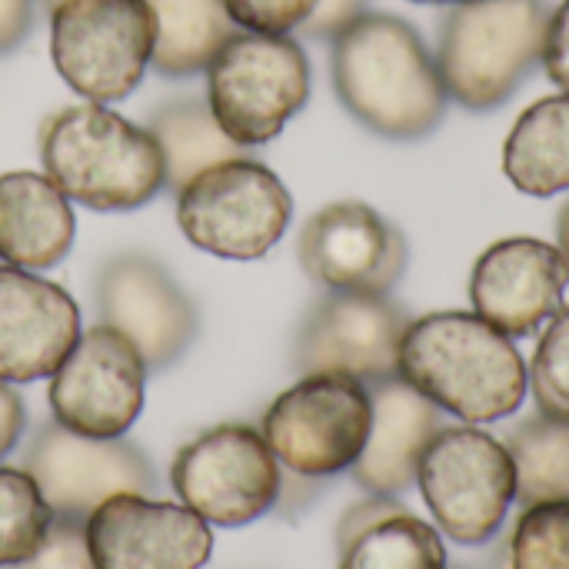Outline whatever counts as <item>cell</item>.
Returning <instances> with one entry per match:
<instances>
[{
	"mask_svg": "<svg viewBox=\"0 0 569 569\" xmlns=\"http://www.w3.org/2000/svg\"><path fill=\"white\" fill-rule=\"evenodd\" d=\"M397 373L463 423H493L517 413L530 387L513 337L460 310L410 320Z\"/></svg>",
	"mask_w": 569,
	"mask_h": 569,
	"instance_id": "7a4b0ae2",
	"label": "cell"
},
{
	"mask_svg": "<svg viewBox=\"0 0 569 569\" xmlns=\"http://www.w3.org/2000/svg\"><path fill=\"white\" fill-rule=\"evenodd\" d=\"M340 103L387 140H423L447 113V87L420 30L393 13H363L333 37Z\"/></svg>",
	"mask_w": 569,
	"mask_h": 569,
	"instance_id": "6da1fadb",
	"label": "cell"
},
{
	"mask_svg": "<svg viewBox=\"0 0 569 569\" xmlns=\"http://www.w3.org/2000/svg\"><path fill=\"white\" fill-rule=\"evenodd\" d=\"M53 510L27 470L0 467V569L30 560L53 527Z\"/></svg>",
	"mask_w": 569,
	"mask_h": 569,
	"instance_id": "484cf974",
	"label": "cell"
},
{
	"mask_svg": "<svg viewBox=\"0 0 569 569\" xmlns=\"http://www.w3.org/2000/svg\"><path fill=\"white\" fill-rule=\"evenodd\" d=\"M3 569H97L90 560V550H87L83 520L57 517L47 540L40 543V550L30 560Z\"/></svg>",
	"mask_w": 569,
	"mask_h": 569,
	"instance_id": "f546056e",
	"label": "cell"
},
{
	"mask_svg": "<svg viewBox=\"0 0 569 569\" xmlns=\"http://www.w3.org/2000/svg\"><path fill=\"white\" fill-rule=\"evenodd\" d=\"M157 17L147 0H60L50 7V60L90 103L130 97L153 57Z\"/></svg>",
	"mask_w": 569,
	"mask_h": 569,
	"instance_id": "8992f818",
	"label": "cell"
},
{
	"mask_svg": "<svg viewBox=\"0 0 569 569\" xmlns=\"http://www.w3.org/2000/svg\"><path fill=\"white\" fill-rule=\"evenodd\" d=\"M23 470L40 487L53 517L87 520L107 497L150 493L153 467L127 440H93L70 433L57 420L40 427L23 453Z\"/></svg>",
	"mask_w": 569,
	"mask_h": 569,
	"instance_id": "7c38bea8",
	"label": "cell"
},
{
	"mask_svg": "<svg viewBox=\"0 0 569 569\" xmlns=\"http://www.w3.org/2000/svg\"><path fill=\"white\" fill-rule=\"evenodd\" d=\"M547 23L550 10L543 0L453 3L437 37L447 97L467 110L507 103L543 57Z\"/></svg>",
	"mask_w": 569,
	"mask_h": 569,
	"instance_id": "277c9868",
	"label": "cell"
},
{
	"mask_svg": "<svg viewBox=\"0 0 569 569\" xmlns=\"http://www.w3.org/2000/svg\"><path fill=\"white\" fill-rule=\"evenodd\" d=\"M147 363L113 327L80 333L63 363L50 373V413L60 427L93 440L123 437L143 410Z\"/></svg>",
	"mask_w": 569,
	"mask_h": 569,
	"instance_id": "8fae6325",
	"label": "cell"
},
{
	"mask_svg": "<svg viewBox=\"0 0 569 569\" xmlns=\"http://www.w3.org/2000/svg\"><path fill=\"white\" fill-rule=\"evenodd\" d=\"M27 413H23V400L17 397V390L10 383L0 380V460L17 447L20 433H23Z\"/></svg>",
	"mask_w": 569,
	"mask_h": 569,
	"instance_id": "e575fe53",
	"label": "cell"
},
{
	"mask_svg": "<svg viewBox=\"0 0 569 569\" xmlns=\"http://www.w3.org/2000/svg\"><path fill=\"white\" fill-rule=\"evenodd\" d=\"M40 163L67 200L103 213L137 210L167 187L157 137L103 103L50 113L40 127Z\"/></svg>",
	"mask_w": 569,
	"mask_h": 569,
	"instance_id": "3957f363",
	"label": "cell"
},
{
	"mask_svg": "<svg viewBox=\"0 0 569 569\" xmlns=\"http://www.w3.org/2000/svg\"><path fill=\"white\" fill-rule=\"evenodd\" d=\"M507 569H569V500L523 510L507 543Z\"/></svg>",
	"mask_w": 569,
	"mask_h": 569,
	"instance_id": "4316f807",
	"label": "cell"
},
{
	"mask_svg": "<svg viewBox=\"0 0 569 569\" xmlns=\"http://www.w3.org/2000/svg\"><path fill=\"white\" fill-rule=\"evenodd\" d=\"M170 483L183 507L213 527H243L280 500V460L263 433L247 423H223L173 457Z\"/></svg>",
	"mask_w": 569,
	"mask_h": 569,
	"instance_id": "30bf717a",
	"label": "cell"
},
{
	"mask_svg": "<svg viewBox=\"0 0 569 569\" xmlns=\"http://www.w3.org/2000/svg\"><path fill=\"white\" fill-rule=\"evenodd\" d=\"M100 323L120 330L143 357L147 370L177 363L200 327L193 300L153 257L120 253L97 277Z\"/></svg>",
	"mask_w": 569,
	"mask_h": 569,
	"instance_id": "2e32d148",
	"label": "cell"
},
{
	"mask_svg": "<svg viewBox=\"0 0 569 569\" xmlns=\"http://www.w3.org/2000/svg\"><path fill=\"white\" fill-rule=\"evenodd\" d=\"M310 97V60L290 33L237 30L207 67V107L240 147L280 137Z\"/></svg>",
	"mask_w": 569,
	"mask_h": 569,
	"instance_id": "5b68a950",
	"label": "cell"
},
{
	"mask_svg": "<svg viewBox=\"0 0 569 569\" xmlns=\"http://www.w3.org/2000/svg\"><path fill=\"white\" fill-rule=\"evenodd\" d=\"M293 217V200L283 180L250 157H230L177 193V223L183 237L213 257L257 260L270 253Z\"/></svg>",
	"mask_w": 569,
	"mask_h": 569,
	"instance_id": "52a82bcc",
	"label": "cell"
},
{
	"mask_svg": "<svg viewBox=\"0 0 569 569\" xmlns=\"http://www.w3.org/2000/svg\"><path fill=\"white\" fill-rule=\"evenodd\" d=\"M417 3H470V0H417Z\"/></svg>",
	"mask_w": 569,
	"mask_h": 569,
	"instance_id": "8d00e7d4",
	"label": "cell"
},
{
	"mask_svg": "<svg viewBox=\"0 0 569 569\" xmlns=\"http://www.w3.org/2000/svg\"><path fill=\"white\" fill-rule=\"evenodd\" d=\"M530 387L540 413L569 423V303L553 313L537 343L530 363Z\"/></svg>",
	"mask_w": 569,
	"mask_h": 569,
	"instance_id": "83f0119b",
	"label": "cell"
},
{
	"mask_svg": "<svg viewBox=\"0 0 569 569\" xmlns=\"http://www.w3.org/2000/svg\"><path fill=\"white\" fill-rule=\"evenodd\" d=\"M57 3H60V0H43V7H47V10H50V7H57Z\"/></svg>",
	"mask_w": 569,
	"mask_h": 569,
	"instance_id": "74e56055",
	"label": "cell"
},
{
	"mask_svg": "<svg viewBox=\"0 0 569 569\" xmlns=\"http://www.w3.org/2000/svg\"><path fill=\"white\" fill-rule=\"evenodd\" d=\"M417 483L440 533L463 547L493 540L517 500L507 443L477 427H443L420 457Z\"/></svg>",
	"mask_w": 569,
	"mask_h": 569,
	"instance_id": "9c48e42d",
	"label": "cell"
},
{
	"mask_svg": "<svg viewBox=\"0 0 569 569\" xmlns=\"http://www.w3.org/2000/svg\"><path fill=\"white\" fill-rule=\"evenodd\" d=\"M337 553L340 569H447L440 530L410 510L380 520Z\"/></svg>",
	"mask_w": 569,
	"mask_h": 569,
	"instance_id": "d4e9b609",
	"label": "cell"
},
{
	"mask_svg": "<svg viewBox=\"0 0 569 569\" xmlns=\"http://www.w3.org/2000/svg\"><path fill=\"white\" fill-rule=\"evenodd\" d=\"M73 233V207L53 180L30 170L0 177V263L50 270L70 253Z\"/></svg>",
	"mask_w": 569,
	"mask_h": 569,
	"instance_id": "ffe728a7",
	"label": "cell"
},
{
	"mask_svg": "<svg viewBox=\"0 0 569 569\" xmlns=\"http://www.w3.org/2000/svg\"><path fill=\"white\" fill-rule=\"evenodd\" d=\"M147 130L157 137L163 150V163H167L163 190L170 193H180V187L193 180L200 170L230 157H243V147L220 130L207 100H170L160 110H153Z\"/></svg>",
	"mask_w": 569,
	"mask_h": 569,
	"instance_id": "603a6c76",
	"label": "cell"
},
{
	"mask_svg": "<svg viewBox=\"0 0 569 569\" xmlns=\"http://www.w3.org/2000/svg\"><path fill=\"white\" fill-rule=\"evenodd\" d=\"M370 0H317V7L310 10V17L300 23V30L313 40H333L337 33H343L357 17L367 13Z\"/></svg>",
	"mask_w": 569,
	"mask_h": 569,
	"instance_id": "4dcf8cb0",
	"label": "cell"
},
{
	"mask_svg": "<svg viewBox=\"0 0 569 569\" xmlns=\"http://www.w3.org/2000/svg\"><path fill=\"white\" fill-rule=\"evenodd\" d=\"M157 17L150 67L160 77H193L240 30L223 0H147Z\"/></svg>",
	"mask_w": 569,
	"mask_h": 569,
	"instance_id": "7402d4cb",
	"label": "cell"
},
{
	"mask_svg": "<svg viewBox=\"0 0 569 569\" xmlns=\"http://www.w3.org/2000/svg\"><path fill=\"white\" fill-rule=\"evenodd\" d=\"M569 267L560 247L537 237H510L483 250L470 273L477 317L507 337H533L563 307Z\"/></svg>",
	"mask_w": 569,
	"mask_h": 569,
	"instance_id": "e0dca14e",
	"label": "cell"
},
{
	"mask_svg": "<svg viewBox=\"0 0 569 569\" xmlns=\"http://www.w3.org/2000/svg\"><path fill=\"white\" fill-rule=\"evenodd\" d=\"M297 250L307 277L330 293H390L410 263L407 237L360 200L317 210Z\"/></svg>",
	"mask_w": 569,
	"mask_h": 569,
	"instance_id": "4fadbf2b",
	"label": "cell"
},
{
	"mask_svg": "<svg viewBox=\"0 0 569 569\" xmlns=\"http://www.w3.org/2000/svg\"><path fill=\"white\" fill-rule=\"evenodd\" d=\"M83 537L97 569H200L213 553L203 517L143 493L107 497L83 520Z\"/></svg>",
	"mask_w": 569,
	"mask_h": 569,
	"instance_id": "5bb4252c",
	"label": "cell"
},
{
	"mask_svg": "<svg viewBox=\"0 0 569 569\" xmlns=\"http://www.w3.org/2000/svg\"><path fill=\"white\" fill-rule=\"evenodd\" d=\"M230 20L253 33H290L297 30L317 0H223Z\"/></svg>",
	"mask_w": 569,
	"mask_h": 569,
	"instance_id": "f1b7e54d",
	"label": "cell"
},
{
	"mask_svg": "<svg viewBox=\"0 0 569 569\" xmlns=\"http://www.w3.org/2000/svg\"><path fill=\"white\" fill-rule=\"evenodd\" d=\"M503 173L530 197L569 190V93L543 97L520 113L503 143Z\"/></svg>",
	"mask_w": 569,
	"mask_h": 569,
	"instance_id": "44dd1931",
	"label": "cell"
},
{
	"mask_svg": "<svg viewBox=\"0 0 569 569\" xmlns=\"http://www.w3.org/2000/svg\"><path fill=\"white\" fill-rule=\"evenodd\" d=\"M407 507L403 503H397V497H380V493H370V500H363V503H353L347 513H343V520H340V527H337V550H343L350 540H357L363 530H370V527H377L380 520H387V517H397V513H403Z\"/></svg>",
	"mask_w": 569,
	"mask_h": 569,
	"instance_id": "d6a6232c",
	"label": "cell"
},
{
	"mask_svg": "<svg viewBox=\"0 0 569 569\" xmlns=\"http://www.w3.org/2000/svg\"><path fill=\"white\" fill-rule=\"evenodd\" d=\"M77 300L20 267L0 263V380L30 383L50 377L80 340Z\"/></svg>",
	"mask_w": 569,
	"mask_h": 569,
	"instance_id": "ac0fdd59",
	"label": "cell"
},
{
	"mask_svg": "<svg viewBox=\"0 0 569 569\" xmlns=\"http://www.w3.org/2000/svg\"><path fill=\"white\" fill-rule=\"evenodd\" d=\"M33 30V0H0V53L17 50Z\"/></svg>",
	"mask_w": 569,
	"mask_h": 569,
	"instance_id": "836d02e7",
	"label": "cell"
},
{
	"mask_svg": "<svg viewBox=\"0 0 569 569\" xmlns=\"http://www.w3.org/2000/svg\"><path fill=\"white\" fill-rule=\"evenodd\" d=\"M407 323L387 293H330L307 313L293 363L300 373H347L363 383L393 377Z\"/></svg>",
	"mask_w": 569,
	"mask_h": 569,
	"instance_id": "9a60e30c",
	"label": "cell"
},
{
	"mask_svg": "<svg viewBox=\"0 0 569 569\" xmlns=\"http://www.w3.org/2000/svg\"><path fill=\"white\" fill-rule=\"evenodd\" d=\"M370 390V437L360 460L350 467L367 493L400 497L417 483V467L427 443L447 427L443 410L413 390L400 373L367 383Z\"/></svg>",
	"mask_w": 569,
	"mask_h": 569,
	"instance_id": "d6986e66",
	"label": "cell"
},
{
	"mask_svg": "<svg viewBox=\"0 0 569 569\" xmlns=\"http://www.w3.org/2000/svg\"><path fill=\"white\" fill-rule=\"evenodd\" d=\"M370 390L347 373H303L263 413V440L297 477L323 480L350 470L370 437Z\"/></svg>",
	"mask_w": 569,
	"mask_h": 569,
	"instance_id": "ba28073f",
	"label": "cell"
},
{
	"mask_svg": "<svg viewBox=\"0 0 569 569\" xmlns=\"http://www.w3.org/2000/svg\"><path fill=\"white\" fill-rule=\"evenodd\" d=\"M540 63L547 67V77H550L563 93H569V0H563V3L550 13Z\"/></svg>",
	"mask_w": 569,
	"mask_h": 569,
	"instance_id": "1f68e13d",
	"label": "cell"
},
{
	"mask_svg": "<svg viewBox=\"0 0 569 569\" xmlns=\"http://www.w3.org/2000/svg\"><path fill=\"white\" fill-rule=\"evenodd\" d=\"M557 233H560V253H563V260H567V267H569V203L563 207V213H560V227H557Z\"/></svg>",
	"mask_w": 569,
	"mask_h": 569,
	"instance_id": "d590c367",
	"label": "cell"
},
{
	"mask_svg": "<svg viewBox=\"0 0 569 569\" xmlns=\"http://www.w3.org/2000/svg\"><path fill=\"white\" fill-rule=\"evenodd\" d=\"M507 450L517 470L520 507L569 500V423L537 413L523 420L510 437Z\"/></svg>",
	"mask_w": 569,
	"mask_h": 569,
	"instance_id": "cb8c5ba5",
	"label": "cell"
}]
</instances>
